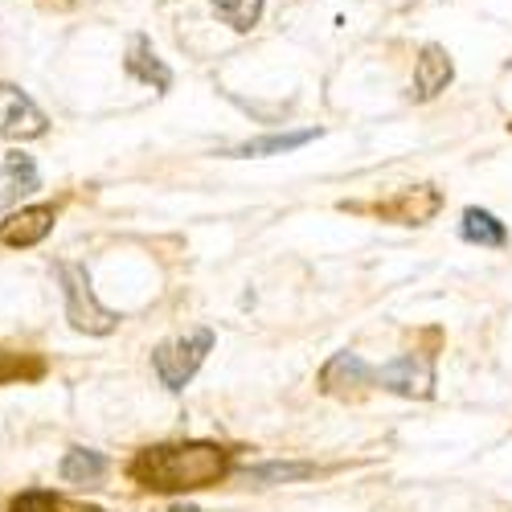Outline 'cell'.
<instances>
[{
	"instance_id": "6da1fadb",
	"label": "cell",
	"mask_w": 512,
	"mask_h": 512,
	"mask_svg": "<svg viewBox=\"0 0 512 512\" xmlns=\"http://www.w3.org/2000/svg\"><path fill=\"white\" fill-rule=\"evenodd\" d=\"M132 480L144 484L148 492H164V496H181V492H197L209 484H222L234 472V459L226 447L218 443H156L144 447L132 459Z\"/></svg>"
},
{
	"instance_id": "7a4b0ae2",
	"label": "cell",
	"mask_w": 512,
	"mask_h": 512,
	"mask_svg": "<svg viewBox=\"0 0 512 512\" xmlns=\"http://www.w3.org/2000/svg\"><path fill=\"white\" fill-rule=\"evenodd\" d=\"M58 279H62V295H66V320L78 332H87V336H111L119 328V312H111V308H103L95 300V287H91L87 267L62 263L58 267Z\"/></svg>"
},
{
	"instance_id": "3957f363",
	"label": "cell",
	"mask_w": 512,
	"mask_h": 512,
	"mask_svg": "<svg viewBox=\"0 0 512 512\" xmlns=\"http://www.w3.org/2000/svg\"><path fill=\"white\" fill-rule=\"evenodd\" d=\"M209 349H213V332L209 328H193V332H185L177 340H164V345L152 353V369L160 377V386L181 394L197 377V369L205 365Z\"/></svg>"
},
{
	"instance_id": "277c9868",
	"label": "cell",
	"mask_w": 512,
	"mask_h": 512,
	"mask_svg": "<svg viewBox=\"0 0 512 512\" xmlns=\"http://www.w3.org/2000/svg\"><path fill=\"white\" fill-rule=\"evenodd\" d=\"M369 386L398 394V398H435V357L431 353H406L390 365H369Z\"/></svg>"
},
{
	"instance_id": "5b68a950",
	"label": "cell",
	"mask_w": 512,
	"mask_h": 512,
	"mask_svg": "<svg viewBox=\"0 0 512 512\" xmlns=\"http://www.w3.org/2000/svg\"><path fill=\"white\" fill-rule=\"evenodd\" d=\"M46 111H41L21 87L0 82V140H37L46 136Z\"/></svg>"
},
{
	"instance_id": "8992f818",
	"label": "cell",
	"mask_w": 512,
	"mask_h": 512,
	"mask_svg": "<svg viewBox=\"0 0 512 512\" xmlns=\"http://www.w3.org/2000/svg\"><path fill=\"white\" fill-rule=\"evenodd\" d=\"M54 222H58L54 205H25V209L9 213V218L0 222V242L17 246V250H21V246H37L41 238L54 230Z\"/></svg>"
},
{
	"instance_id": "52a82bcc",
	"label": "cell",
	"mask_w": 512,
	"mask_h": 512,
	"mask_svg": "<svg viewBox=\"0 0 512 512\" xmlns=\"http://www.w3.org/2000/svg\"><path fill=\"white\" fill-rule=\"evenodd\" d=\"M439 205H443V197H439L431 185H418V189H402V193H398L394 201H386V205H377V213H381V218L402 222V226H422V222L435 218Z\"/></svg>"
},
{
	"instance_id": "ba28073f",
	"label": "cell",
	"mask_w": 512,
	"mask_h": 512,
	"mask_svg": "<svg viewBox=\"0 0 512 512\" xmlns=\"http://www.w3.org/2000/svg\"><path fill=\"white\" fill-rule=\"evenodd\" d=\"M455 78V66H451V58H447V50L443 46H422V54H418V62H414V99L418 103H426V99H435L439 91H447V82Z\"/></svg>"
},
{
	"instance_id": "9c48e42d",
	"label": "cell",
	"mask_w": 512,
	"mask_h": 512,
	"mask_svg": "<svg viewBox=\"0 0 512 512\" xmlns=\"http://www.w3.org/2000/svg\"><path fill=\"white\" fill-rule=\"evenodd\" d=\"M123 66H127V74H132L136 82H144V87H152V91H168V87H173V70H168V66L152 54V41L140 37V33L132 37V46H127Z\"/></svg>"
},
{
	"instance_id": "30bf717a",
	"label": "cell",
	"mask_w": 512,
	"mask_h": 512,
	"mask_svg": "<svg viewBox=\"0 0 512 512\" xmlns=\"http://www.w3.org/2000/svg\"><path fill=\"white\" fill-rule=\"evenodd\" d=\"M357 386H369V365L357 353H336L320 369V390L324 394H349Z\"/></svg>"
},
{
	"instance_id": "8fae6325",
	"label": "cell",
	"mask_w": 512,
	"mask_h": 512,
	"mask_svg": "<svg viewBox=\"0 0 512 512\" xmlns=\"http://www.w3.org/2000/svg\"><path fill=\"white\" fill-rule=\"evenodd\" d=\"M459 238H463V242H476V246H492V250H500V246H508V226L496 218V213L472 205V209H463Z\"/></svg>"
},
{
	"instance_id": "7c38bea8",
	"label": "cell",
	"mask_w": 512,
	"mask_h": 512,
	"mask_svg": "<svg viewBox=\"0 0 512 512\" xmlns=\"http://www.w3.org/2000/svg\"><path fill=\"white\" fill-rule=\"evenodd\" d=\"M312 140H320V127H304V132H279V136H263V140H246V144L230 148V156H242V160H250V156H279V152L304 148Z\"/></svg>"
},
{
	"instance_id": "4fadbf2b",
	"label": "cell",
	"mask_w": 512,
	"mask_h": 512,
	"mask_svg": "<svg viewBox=\"0 0 512 512\" xmlns=\"http://www.w3.org/2000/svg\"><path fill=\"white\" fill-rule=\"evenodd\" d=\"M58 472H62L66 484H99L107 476V455L91 451V447H70Z\"/></svg>"
},
{
	"instance_id": "5bb4252c",
	"label": "cell",
	"mask_w": 512,
	"mask_h": 512,
	"mask_svg": "<svg viewBox=\"0 0 512 512\" xmlns=\"http://www.w3.org/2000/svg\"><path fill=\"white\" fill-rule=\"evenodd\" d=\"M0 173H5V197H9V201H17L21 193H33V189H37V164H33V156H25V152H9Z\"/></svg>"
},
{
	"instance_id": "9a60e30c",
	"label": "cell",
	"mask_w": 512,
	"mask_h": 512,
	"mask_svg": "<svg viewBox=\"0 0 512 512\" xmlns=\"http://www.w3.org/2000/svg\"><path fill=\"white\" fill-rule=\"evenodd\" d=\"M308 476H316V463H259V467H246L250 484H295V480H308Z\"/></svg>"
},
{
	"instance_id": "2e32d148",
	"label": "cell",
	"mask_w": 512,
	"mask_h": 512,
	"mask_svg": "<svg viewBox=\"0 0 512 512\" xmlns=\"http://www.w3.org/2000/svg\"><path fill=\"white\" fill-rule=\"evenodd\" d=\"M9 512H99V508H82V504H70L66 496H54L46 488H33V492L13 496Z\"/></svg>"
},
{
	"instance_id": "e0dca14e",
	"label": "cell",
	"mask_w": 512,
	"mask_h": 512,
	"mask_svg": "<svg viewBox=\"0 0 512 512\" xmlns=\"http://www.w3.org/2000/svg\"><path fill=\"white\" fill-rule=\"evenodd\" d=\"M213 9L234 33H250L263 17V0H213Z\"/></svg>"
},
{
	"instance_id": "ac0fdd59",
	"label": "cell",
	"mask_w": 512,
	"mask_h": 512,
	"mask_svg": "<svg viewBox=\"0 0 512 512\" xmlns=\"http://www.w3.org/2000/svg\"><path fill=\"white\" fill-rule=\"evenodd\" d=\"M41 373H46V361H41V357H25V353L0 349V386H9V381H33Z\"/></svg>"
}]
</instances>
